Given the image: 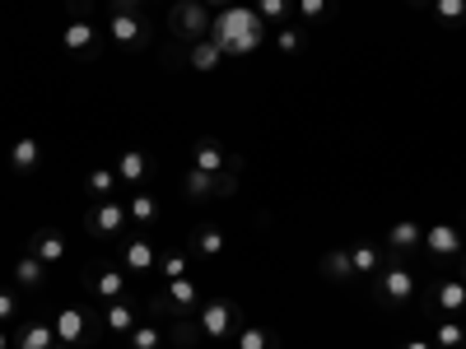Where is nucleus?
I'll return each mask as SVG.
<instances>
[{"label": "nucleus", "instance_id": "nucleus-42", "mask_svg": "<svg viewBox=\"0 0 466 349\" xmlns=\"http://www.w3.org/2000/svg\"><path fill=\"white\" fill-rule=\"evenodd\" d=\"M206 10H228V5H238V0H201Z\"/></svg>", "mask_w": 466, "mask_h": 349}, {"label": "nucleus", "instance_id": "nucleus-1", "mask_svg": "<svg viewBox=\"0 0 466 349\" xmlns=\"http://www.w3.org/2000/svg\"><path fill=\"white\" fill-rule=\"evenodd\" d=\"M266 24H261V15L252 10V5H228V10H219L215 15V24H210V43L224 52V56H252L261 43H266Z\"/></svg>", "mask_w": 466, "mask_h": 349}, {"label": "nucleus", "instance_id": "nucleus-13", "mask_svg": "<svg viewBox=\"0 0 466 349\" xmlns=\"http://www.w3.org/2000/svg\"><path fill=\"white\" fill-rule=\"evenodd\" d=\"M112 173L122 177L127 186H145V182L154 177V154H149V149H140V145H131V149L116 154V168H112Z\"/></svg>", "mask_w": 466, "mask_h": 349}, {"label": "nucleus", "instance_id": "nucleus-40", "mask_svg": "<svg viewBox=\"0 0 466 349\" xmlns=\"http://www.w3.org/2000/svg\"><path fill=\"white\" fill-rule=\"evenodd\" d=\"M66 10H70V19H89L94 0H66Z\"/></svg>", "mask_w": 466, "mask_h": 349}, {"label": "nucleus", "instance_id": "nucleus-28", "mask_svg": "<svg viewBox=\"0 0 466 349\" xmlns=\"http://www.w3.org/2000/svg\"><path fill=\"white\" fill-rule=\"evenodd\" d=\"M168 344V331L159 322H140L131 335H127V349H164Z\"/></svg>", "mask_w": 466, "mask_h": 349}, {"label": "nucleus", "instance_id": "nucleus-33", "mask_svg": "<svg viewBox=\"0 0 466 349\" xmlns=\"http://www.w3.org/2000/svg\"><path fill=\"white\" fill-rule=\"evenodd\" d=\"M294 15L303 19V28H313L331 15V0H294Z\"/></svg>", "mask_w": 466, "mask_h": 349}, {"label": "nucleus", "instance_id": "nucleus-49", "mask_svg": "<svg viewBox=\"0 0 466 349\" xmlns=\"http://www.w3.org/2000/svg\"><path fill=\"white\" fill-rule=\"evenodd\" d=\"M461 322H466V307H461Z\"/></svg>", "mask_w": 466, "mask_h": 349}, {"label": "nucleus", "instance_id": "nucleus-29", "mask_svg": "<svg viewBox=\"0 0 466 349\" xmlns=\"http://www.w3.org/2000/svg\"><path fill=\"white\" fill-rule=\"evenodd\" d=\"M252 10L261 15L266 28H285L289 15H294V0H252Z\"/></svg>", "mask_w": 466, "mask_h": 349}, {"label": "nucleus", "instance_id": "nucleus-6", "mask_svg": "<svg viewBox=\"0 0 466 349\" xmlns=\"http://www.w3.org/2000/svg\"><path fill=\"white\" fill-rule=\"evenodd\" d=\"M210 24H215V15L201 5V0H173L168 33H173L177 47H191V43H201V37H210Z\"/></svg>", "mask_w": 466, "mask_h": 349}, {"label": "nucleus", "instance_id": "nucleus-46", "mask_svg": "<svg viewBox=\"0 0 466 349\" xmlns=\"http://www.w3.org/2000/svg\"><path fill=\"white\" fill-rule=\"evenodd\" d=\"M52 349H70V344H61V340H56V344H52Z\"/></svg>", "mask_w": 466, "mask_h": 349}, {"label": "nucleus", "instance_id": "nucleus-41", "mask_svg": "<svg viewBox=\"0 0 466 349\" xmlns=\"http://www.w3.org/2000/svg\"><path fill=\"white\" fill-rule=\"evenodd\" d=\"M401 349H434V340H424V335H415V340H406Z\"/></svg>", "mask_w": 466, "mask_h": 349}, {"label": "nucleus", "instance_id": "nucleus-30", "mask_svg": "<svg viewBox=\"0 0 466 349\" xmlns=\"http://www.w3.org/2000/svg\"><path fill=\"white\" fill-rule=\"evenodd\" d=\"M233 349H280V335L266 331V326H243L233 335Z\"/></svg>", "mask_w": 466, "mask_h": 349}, {"label": "nucleus", "instance_id": "nucleus-5", "mask_svg": "<svg viewBox=\"0 0 466 349\" xmlns=\"http://www.w3.org/2000/svg\"><path fill=\"white\" fill-rule=\"evenodd\" d=\"M103 33H107V43L122 56H140L154 43V19L149 15H112Z\"/></svg>", "mask_w": 466, "mask_h": 349}, {"label": "nucleus", "instance_id": "nucleus-32", "mask_svg": "<svg viewBox=\"0 0 466 349\" xmlns=\"http://www.w3.org/2000/svg\"><path fill=\"white\" fill-rule=\"evenodd\" d=\"M127 214H131V224L149 228L154 219H159V201H154L149 191H136V196H131V205H127Z\"/></svg>", "mask_w": 466, "mask_h": 349}, {"label": "nucleus", "instance_id": "nucleus-10", "mask_svg": "<svg viewBox=\"0 0 466 349\" xmlns=\"http://www.w3.org/2000/svg\"><path fill=\"white\" fill-rule=\"evenodd\" d=\"M52 326H56V340L70 344V349H80V344H94V340H98L94 326H89V313H80V307H61Z\"/></svg>", "mask_w": 466, "mask_h": 349}, {"label": "nucleus", "instance_id": "nucleus-3", "mask_svg": "<svg viewBox=\"0 0 466 349\" xmlns=\"http://www.w3.org/2000/svg\"><path fill=\"white\" fill-rule=\"evenodd\" d=\"M197 307H201V289H197V280H164L159 289H154L149 298H145V313L154 317V322H182V317H197Z\"/></svg>", "mask_w": 466, "mask_h": 349}, {"label": "nucleus", "instance_id": "nucleus-43", "mask_svg": "<svg viewBox=\"0 0 466 349\" xmlns=\"http://www.w3.org/2000/svg\"><path fill=\"white\" fill-rule=\"evenodd\" d=\"M0 349H15V335H10L5 326H0Z\"/></svg>", "mask_w": 466, "mask_h": 349}, {"label": "nucleus", "instance_id": "nucleus-34", "mask_svg": "<svg viewBox=\"0 0 466 349\" xmlns=\"http://www.w3.org/2000/svg\"><path fill=\"white\" fill-rule=\"evenodd\" d=\"M430 10H434V19H439V24H452V28H457V24H466V0H434Z\"/></svg>", "mask_w": 466, "mask_h": 349}, {"label": "nucleus", "instance_id": "nucleus-14", "mask_svg": "<svg viewBox=\"0 0 466 349\" xmlns=\"http://www.w3.org/2000/svg\"><path fill=\"white\" fill-rule=\"evenodd\" d=\"M122 270L136 275V280H149L154 270H159V252H154L145 238H127L122 243Z\"/></svg>", "mask_w": 466, "mask_h": 349}, {"label": "nucleus", "instance_id": "nucleus-23", "mask_svg": "<svg viewBox=\"0 0 466 349\" xmlns=\"http://www.w3.org/2000/svg\"><path fill=\"white\" fill-rule=\"evenodd\" d=\"M382 247L378 243H355L350 247V265H355V280H373L378 270H382Z\"/></svg>", "mask_w": 466, "mask_h": 349}, {"label": "nucleus", "instance_id": "nucleus-9", "mask_svg": "<svg viewBox=\"0 0 466 349\" xmlns=\"http://www.w3.org/2000/svg\"><path fill=\"white\" fill-rule=\"evenodd\" d=\"M420 247L430 252L434 261H452V256L466 252V247H461V228H457L452 219H439V224L424 228V243H420Z\"/></svg>", "mask_w": 466, "mask_h": 349}, {"label": "nucleus", "instance_id": "nucleus-21", "mask_svg": "<svg viewBox=\"0 0 466 349\" xmlns=\"http://www.w3.org/2000/svg\"><path fill=\"white\" fill-rule=\"evenodd\" d=\"M434 307L443 317H461V307H466V280H443V284H434Z\"/></svg>", "mask_w": 466, "mask_h": 349}, {"label": "nucleus", "instance_id": "nucleus-12", "mask_svg": "<svg viewBox=\"0 0 466 349\" xmlns=\"http://www.w3.org/2000/svg\"><path fill=\"white\" fill-rule=\"evenodd\" d=\"M224 247H228V233H224V224H215V219H201L197 228H191V238H187V252L201 256V261H215Z\"/></svg>", "mask_w": 466, "mask_h": 349}, {"label": "nucleus", "instance_id": "nucleus-20", "mask_svg": "<svg viewBox=\"0 0 466 349\" xmlns=\"http://www.w3.org/2000/svg\"><path fill=\"white\" fill-rule=\"evenodd\" d=\"M56 344V326L52 322H24L15 326V349H52Z\"/></svg>", "mask_w": 466, "mask_h": 349}, {"label": "nucleus", "instance_id": "nucleus-48", "mask_svg": "<svg viewBox=\"0 0 466 349\" xmlns=\"http://www.w3.org/2000/svg\"><path fill=\"white\" fill-rule=\"evenodd\" d=\"M219 349H233V340H228V344H219Z\"/></svg>", "mask_w": 466, "mask_h": 349}, {"label": "nucleus", "instance_id": "nucleus-18", "mask_svg": "<svg viewBox=\"0 0 466 349\" xmlns=\"http://www.w3.org/2000/svg\"><path fill=\"white\" fill-rule=\"evenodd\" d=\"M85 289H94L103 303L127 298V270H122V265H103V270H94V275L85 280Z\"/></svg>", "mask_w": 466, "mask_h": 349}, {"label": "nucleus", "instance_id": "nucleus-11", "mask_svg": "<svg viewBox=\"0 0 466 349\" xmlns=\"http://www.w3.org/2000/svg\"><path fill=\"white\" fill-rule=\"evenodd\" d=\"M98 43H103V28H94L89 19H70L66 33H61V47H66L70 56H85V61L98 56Z\"/></svg>", "mask_w": 466, "mask_h": 349}, {"label": "nucleus", "instance_id": "nucleus-19", "mask_svg": "<svg viewBox=\"0 0 466 349\" xmlns=\"http://www.w3.org/2000/svg\"><path fill=\"white\" fill-rule=\"evenodd\" d=\"M10 168L15 173H37V168H43V145H37L33 135H19L15 145H10Z\"/></svg>", "mask_w": 466, "mask_h": 349}, {"label": "nucleus", "instance_id": "nucleus-16", "mask_svg": "<svg viewBox=\"0 0 466 349\" xmlns=\"http://www.w3.org/2000/svg\"><path fill=\"white\" fill-rule=\"evenodd\" d=\"M140 313H145V303H131V298H116L103 307V331L112 335H131L140 326Z\"/></svg>", "mask_w": 466, "mask_h": 349}, {"label": "nucleus", "instance_id": "nucleus-2", "mask_svg": "<svg viewBox=\"0 0 466 349\" xmlns=\"http://www.w3.org/2000/svg\"><path fill=\"white\" fill-rule=\"evenodd\" d=\"M415 294H420V275H415L410 256H392V252H387L382 270L373 275V303L387 307V313H406V307L415 303Z\"/></svg>", "mask_w": 466, "mask_h": 349}, {"label": "nucleus", "instance_id": "nucleus-17", "mask_svg": "<svg viewBox=\"0 0 466 349\" xmlns=\"http://www.w3.org/2000/svg\"><path fill=\"white\" fill-rule=\"evenodd\" d=\"M28 252L43 261V265H61L70 247H66V233L61 228H37L33 238H28Z\"/></svg>", "mask_w": 466, "mask_h": 349}, {"label": "nucleus", "instance_id": "nucleus-31", "mask_svg": "<svg viewBox=\"0 0 466 349\" xmlns=\"http://www.w3.org/2000/svg\"><path fill=\"white\" fill-rule=\"evenodd\" d=\"M182 196H187V201H215V177L201 173V168H191V173L182 177Z\"/></svg>", "mask_w": 466, "mask_h": 349}, {"label": "nucleus", "instance_id": "nucleus-22", "mask_svg": "<svg viewBox=\"0 0 466 349\" xmlns=\"http://www.w3.org/2000/svg\"><path fill=\"white\" fill-rule=\"evenodd\" d=\"M430 340H434V349H466V322L439 317V322H430Z\"/></svg>", "mask_w": 466, "mask_h": 349}, {"label": "nucleus", "instance_id": "nucleus-35", "mask_svg": "<svg viewBox=\"0 0 466 349\" xmlns=\"http://www.w3.org/2000/svg\"><path fill=\"white\" fill-rule=\"evenodd\" d=\"M303 37H308V28L285 24V28H276V47H280L285 56H299V52H303Z\"/></svg>", "mask_w": 466, "mask_h": 349}, {"label": "nucleus", "instance_id": "nucleus-36", "mask_svg": "<svg viewBox=\"0 0 466 349\" xmlns=\"http://www.w3.org/2000/svg\"><path fill=\"white\" fill-rule=\"evenodd\" d=\"M187 265H191V252H168V256H159V280H182Z\"/></svg>", "mask_w": 466, "mask_h": 349}, {"label": "nucleus", "instance_id": "nucleus-8", "mask_svg": "<svg viewBox=\"0 0 466 349\" xmlns=\"http://www.w3.org/2000/svg\"><path fill=\"white\" fill-rule=\"evenodd\" d=\"M191 168H201V173H210V177H219V173H243V159L233 149H224L219 140H197L191 145Z\"/></svg>", "mask_w": 466, "mask_h": 349}, {"label": "nucleus", "instance_id": "nucleus-39", "mask_svg": "<svg viewBox=\"0 0 466 349\" xmlns=\"http://www.w3.org/2000/svg\"><path fill=\"white\" fill-rule=\"evenodd\" d=\"M238 191V173H219L215 177V196H233Z\"/></svg>", "mask_w": 466, "mask_h": 349}, {"label": "nucleus", "instance_id": "nucleus-25", "mask_svg": "<svg viewBox=\"0 0 466 349\" xmlns=\"http://www.w3.org/2000/svg\"><path fill=\"white\" fill-rule=\"evenodd\" d=\"M322 275H327L331 284H350V280H355V265H350V247L322 252Z\"/></svg>", "mask_w": 466, "mask_h": 349}, {"label": "nucleus", "instance_id": "nucleus-24", "mask_svg": "<svg viewBox=\"0 0 466 349\" xmlns=\"http://www.w3.org/2000/svg\"><path fill=\"white\" fill-rule=\"evenodd\" d=\"M15 284H19V289H33V294L47 289V265L37 261L33 252H24V256L15 261Z\"/></svg>", "mask_w": 466, "mask_h": 349}, {"label": "nucleus", "instance_id": "nucleus-4", "mask_svg": "<svg viewBox=\"0 0 466 349\" xmlns=\"http://www.w3.org/2000/svg\"><path fill=\"white\" fill-rule=\"evenodd\" d=\"M197 326H201V335H206V340L228 344V340L238 335L248 322H243V307L233 303L228 294H219V298H206V303L197 307Z\"/></svg>", "mask_w": 466, "mask_h": 349}, {"label": "nucleus", "instance_id": "nucleus-15", "mask_svg": "<svg viewBox=\"0 0 466 349\" xmlns=\"http://www.w3.org/2000/svg\"><path fill=\"white\" fill-rule=\"evenodd\" d=\"M420 243H424V224H420V219H397L392 228H387L382 252H392V256H410V252H420Z\"/></svg>", "mask_w": 466, "mask_h": 349}, {"label": "nucleus", "instance_id": "nucleus-7", "mask_svg": "<svg viewBox=\"0 0 466 349\" xmlns=\"http://www.w3.org/2000/svg\"><path fill=\"white\" fill-rule=\"evenodd\" d=\"M127 224H131V214H127V205H122V201H89V210H85V233H89L94 243H112V238H122Z\"/></svg>", "mask_w": 466, "mask_h": 349}, {"label": "nucleus", "instance_id": "nucleus-44", "mask_svg": "<svg viewBox=\"0 0 466 349\" xmlns=\"http://www.w3.org/2000/svg\"><path fill=\"white\" fill-rule=\"evenodd\" d=\"M406 5H410V10H430V5H434V0H406Z\"/></svg>", "mask_w": 466, "mask_h": 349}, {"label": "nucleus", "instance_id": "nucleus-26", "mask_svg": "<svg viewBox=\"0 0 466 349\" xmlns=\"http://www.w3.org/2000/svg\"><path fill=\"white\" fill-rule=\"evenodd\" d=\"M219 61H224V52L210 43V37H201V43H191V47H187V65H191V70H201V75L219 70Z\"/></svg>", "mask_w": 466, "mask_h": 349}, {"label": "nucleus", "instance_id": "nucleus-47", "mask_svg": "<svg viewBox=\"0 0 466 349\" xmlns=\"http://www.w3.org/2000/svg\"><path fill=\"white\" fill-rule=\"evenodd\" d=\"M164 349H182V344H173V340H168V344H164Z\"/></svg>", "mask_w": 466, "mask_h": 349}, {"label": "nucleus", "instance_id": "nucleus-38", "mask_svg": "<svg viewBox=\"0 0 466 349\" xmlns=\"http://www.w3.org/2000/svg\"><path fill=\"white\" fill-rule=\"evenodd\" d=\"M107 15H149V0H107Z\"/></svg>", "mask_w": 466, "mask_h": 349}, {"label": "nucleus", "instance_id": "nucleus-37", "mask_svg": "<svg viewBox=\"0 0 466 349\" xmlns=\"http://www.w3.org/2000/svg\"><path fill=\"white\" fill-rule=\"evenodd\" d=\"M19 317V294H10V289H0V326H10Z\"/></svg>", "mask_w": 466, "mask_h": 349}, {"label": "nucleus", "instance_id": "nucleus-27", "mask_svg": "<svg viewBox=\"0 0 466 349\" xmlns=\"http://www.w3.org/2000/svg\"><path fill=\"white\" fill-rule=\"evenodd\" d=\"M116 186H122V177H116L112 168H94V173L85 177V196H89V201H112Z\"/></svg>", "mask_w": 466, "mask_h": 349}, {"label": "nucleus", "instance_id": "nucleus-45", "mask_svg": "<svg viewBox=\"0 0 466 349\" xmlns=\"http://www.w3.org/2000/svg\"><path fill=\"white\" fill-rule=\"evenodd\" d=\"M461 280H466V252H461Z\"/></svg>", "mask_w": 466, "mask_h": 349}]
</instances>
